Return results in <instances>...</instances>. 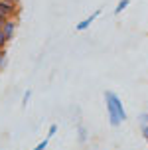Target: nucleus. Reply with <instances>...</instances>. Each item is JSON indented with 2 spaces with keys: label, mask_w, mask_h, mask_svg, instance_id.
Wrapping results in <instances>:
<instances>
[{
  "label": "nucleus",
  "mask_w": 148,
  "mask_h": 150,
  "mask_svg": "<svg viewBox=\"0 0 148 150\" xmlns=\"http://www.w3.org/2000/svg\"><path fill=\"white\" fill-rule=\"evenodd\" d=\"M105 103H107V115H109L111 127H120L126 120V111L123 107V101L113 91H105Z\"/></svg>",
  "instance_id": "obj_1"
},
{
  "label": "nucleus",
  "mask_w": 148,
  "mask_h": 150,
  "mask_svg": "<svg viewBox=\"0 0 148 150\" xmlns=\"http://www.w3.org/2000/svg\"><path fill=\"white\" fill-rule=\"evenodd\" d=\"M0 14H4L6 18H14L20 14V6L14 0H0Z\"/></svg>",
  "instance_id": "obj_2"
},
{
  "label": "nucleus",
  "mask_w": 148,
  "mask_h": 150,
  "mask_svg": "<svg viewBox=\"0 0 148 150\" xmlns=\"http://www.w3.org/2000/svg\"><path fill=\"white\" fill-rule=\"evenodd\" d=\"M99 16H101V10H95V12H93L91 16H87L85 20H81V22L77 24V26H75V30H77V32H83V30H87V28H89V26H91L93 22H95V20L99 18Z\"/></svg>",
  "instance_id": "obj_3"
},
{
  "label": "nucleus",
  "mask_w": 148,
  "mask_h": 150,
  "mask_svg": "<svg viewBox=\"0 0 148 150\" xmlns=\"http://www.w3.org/2000/svg\"><path fill=\"white\" fill-rule=\"evenodd\" d=\"M2 32H4V36H6L8 42L14 38V34H16V22L12 20V18H8L6 22H4V26H2Z\"/></svg>",
  "instance_id": "obj_4"
},
{
  "label": "nucleus",
  "mask_w": 148,
  "mask_h": 150,
  "mask_svg": "<svg viewBox=\"0 0 148 150\" xmlns=\"http://www.w3.org/2000/svg\"><path fill=\"white\" fill-rule=\"evenodd\" d=\"M128 4H130L128 0H120V2L117 4V8H115V14H120L123 10H126V8H128Z\"/></svg>",
  "instance_id": "obj_5"
},
{
  "label": "nucleus",
  "mask_w": 148,
  "mask_h": 150,
  "mask_svg": "<svg viewBox=\"0 0 148 150\" xmlns=\"http://www.w3.org/2000/svg\"><path fill=\"white\" fill-rule=\"evenodd\" d=\"M47 142H50V138H44L42 142L38 144V146H34L32 150H45V148H47Z\"/></svg>",
  "instance_id": "obj_6"
},
{
  "label": "nucleus",
  "mask_w": 148,
  "mask_h": 150,
  "mask_svg": "<svg viewBox=\"0 0 148 150\" xmlns=\"http://www.w3.org/2000/svg\"><path fill=\"white\" fill-rule=\"evenodd\" d=\"M87 140V130L85 127H79V142H85Z\"/></svg>",
  "instance_id": "obj_7"
},
{
  "label": "nucleus",
  "mask_w": 148,
  "mask_h": 150,
  "mask_svg": "<svg viewBox=\"0 0 148 150\" xmlns=\"http://www.w3.org/2000/svg\"><path fill=\"white\" fill-rule=\"evenodd\" d=\"M6 44H8V40H6V36H4V32L0 30V50H4Z\"/></svg>",
  "instance_id": "obj_8"
},
{
  "label": "nucleus",
  "mask_w": 148,
  "mask_h": 150,
  "mask_svg": "<svg viewBox=\"0 0 148 150\" xmlns=\"http://www.w3.org/2000/svg\"><path fill=\"white\" fill-rule=\"evenodd\" d=\"M138 120H140V127H148V112H142Z\"/></svg>",
  "instance_id": "obj_9"
},
{
  "label": "nucleus",
  "mask_w": 148,
  "mask_h": 150,
  "mask_svg": "<svg viewBox=\"0 0 148 150\" xmlns=\"http://www.w3.org/2000/svg\"><path fill=\"white\" fill-rule=\"evenodd\" d=\"M4 63H6V50H0V69L4 67Z\"/></svg>",
  "instance_id": "obj_10"
},
{
  "label": "nucleus",
  "mask_w": 148,
  "mask_h": 150,
  "mask_svg": "<svg viewBox=\"0 0 148 150\" xmlns=\"http://www.w3.org/2000/svg\"><path fill=\"white\" fill-rule=\"evenodd\" d=\"M55 132H57V125H52V127H50V130H47V138L55 136Z\"/></svg>",
  "instance_id": "obj_11"
},
{
  "label": "nucleus",
  "mask_w": 148,
  "mask_h": 150,
  "mask_svg": "<svg viewBox=\"0 0 148 150\" xmlns=\"http://www.w3.org/2000/svg\"><path fill=\"white\" fill-rule=\"evenodd\" d=\"M30 97H32V91H26V93H24V99H22V105H24V107L28 105V101H30Z\"/></svg>",
  "instance_id": "obj_12"
},
{
  "label": "nucleus",
  "mask_w": 148,
  "mask_h": 150,
  "mask_svg": "<svg viewBox=\"0 0 148 150\" xmlns=\"http://www.w3.org/2000/svg\"><path fill=\"white\" fill-rule=\"evenodd\" d=\"M6 20H8L6 16H4V14H0V30H2V26H4V22H6Z\"/></svg>",
  "instance_id": "obj_13"
},
{
  "label": "nucleus",
  "mask_w": 148,
  "mask_h": 150,
  "mask_svg": "<svg viewBox=\"0 0 148 150\" xmlns=\"http://www.w3.org/2000/svg\"><path fill=\"white\" fill-rule=\"evenodd\" d=\"M142 136L146 138V142H148V127H142Z\"/></svg>",
  "instance_id": "obj_14"
},
{
  "label": "nucleus",
  "mask_w": 148,
  "mask_h": 150,
  "mask_svg": "<svg viewBox=\"0 0 148 150\" xmlns=\"http://www.w3.org/2000/svg\"><path fill=\"white\" fill-rule=\"evenodd\" d=\"M14 2H18V0H14Z\"/></svg>",
  "instance_id": "obj_15"
}]
</instances>
